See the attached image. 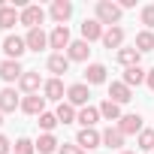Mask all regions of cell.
<instances>
[{
	"label": "cell",
	"instance_id": "6da1fadb",
	"mask_svg": "<svg viewBox=\"0 0 154 154\" xmlns=\"http://www.w3.org/2000/svg\"><path fill=\"white\" fill-rule=\"evenodd\" d=\"M97 15V21L100 24H109V27H118V21H121V6L118 3H112V0H97V9H94Z\"/></svg>",
	"mask_w": 154,
	"mask_h": 154
},
{
	"label": "cell",
	"instance_id": "7a4b0ae2",
	"mask_svg": "<svg viewBox=\"0 0 154 154\" xmlns=\"http://www.w3.org/2000/svg\"><path fill=\"white\" fill-rule=\"evenodd\" d=\"M69 27L66 24H54V30L48 33V48H54V54H63V48H69Z\"/></svg>",
	"mask_w": 154,
	"mask_h": 154
},
{
	"label": "cell",
	"instance_id": "3957f363",
	"mask_svg": "<svg viewBox=\"0 0 154 154\" xmlns=\"http://www.w3.org/2000/svg\"><path fill=\"white\" fill-rule=\"evenodd\" d=\"M42 21H45V9H42V6H36V3H27V6L21 9V24H24L27 30H33V27H42Z\"/></svg>",
	"mask_w": 154,
	"mask_h": 154
},
{
	"label": "cell",
	"instance_id": "277c9868",
	"mask_svg": "<svg viewBox=\"0 0 154 154\" xmlns=\"http://www.w3.org/2000/svg\"><path fill=\"white\" fill-rule=\"evenodd\" d=\"M27 51V42H24V36H6L3 39V54H6V60H21V54Z\"/></svg>",
	"mask_w": 154,
	"mask_h": 154
},
{
	"label": "cell",
	"instance_id": "5b68a950",
	"mask_svg": "<svg viewBox=\"0 0 154 154\" xmlns=\"http://www.w3.org/2000/svg\"><path fill=\"white\" fill-rule=\"evenodd\" d=\"M88 97H91V88L85 85V82H75V85H69L66 88V103L69 106H88Z\"/></svg>",
	"mask_w": 154,
	"mask_h": 154
},
{
	"label": "cell",
	"instance_id": "8992f818",
	"mask_svg": "<svg viewBox=\"0 0 154 154\" xmlns=\"http://www.w3.org/2000/svg\"><path fill=\"white\" fill-rule=\"evenodd\" d=\"M75 145L85 148V151H94V148L103 145V133H97L94 127H85V130H79V136H75Z\"/></svg>",
	"mask_w": 154,
	"mask_h": 154
},
{
	"label": "cell",
	"instance_id": "52a82bcc",
	"mask_svg": "<svg viewBox=\"0 0 154 154\" xmlns=\"http://www.w3.org/2000/svg\"><path fill=\"white\" fill-rule=\"evenodd\" d=\"M124 136H136V133H142L145 127H142V115L139 112H130V115H121V121L115 124Z\"/></svg>",
	"mask_w": 154,
	"mask_h": 154
},
{
	"label": "cell",
	"instance_id": "ba28073f",
	"mask_svg": "<svg viewBox=\"0 0 154 154\" xmlns=\"http://www.w3.org/2000/svg\"><path fill=\"white\" fill-rule=\"evenodd\" d=\"M45 103H48V100H45L42 94H27V97L21 100V112H24V115H33V118H39V115L45 112Z\"/></svg>",
	"mask_w": 154,
	"mask_h": 154
},
{
	"label": "cell",
	"instance_id": "9c48e42d",
	"mask_svg": "<svg viewBox=\"0 0 154 154\" xmlns=\"http://www.w3.org/2000/svg\"><path fill=\"white\" fill-rule=\"evenodd\" d=\"M42 85H45V82L39 79V72H33V69H24V75L18 79V88H21L24 94H39Z\"/></svg>",
	"mask_w": 154,
	"mask_h": 154
},
{
	"label": "cell",
	"instance_id": "30bf717a",
	"mask_svg": "<svg viewBox=\"0 0 154 154\" xmlns=\"http://www.w3.org/2000/svg\"><path fill=\"white\" fill-rule=\"evenodd\" d=\"M24 42H27V51H42V48L48 45V33H45L42 27H33V30H27Z\"/></svg>",
	"mask_w": 154,
	"mask_h": 154
},
{
	"label": "cell",
	"instance_id": "8fae6325",
	"mask_svg": "<svg viewBox=\"0 0 154 154\" xmlns=\"http://www.w3.org/2000/svg\"><path fill=\"white\" fill-rule=\"evenodd\" d=\"M42 97H45V100H57V103H63V97H66L63 82H60V79H45V85H42Z\"/></svg>",
	"mask_w": 154,
	"mask_h": 154
},
{
	"label": "cell",
	"instance_id": "7c38bea8",
	"mask_svg": "<svg viewBox=\"0 0 154 154\" xmlns=\"http://www.w3.org/2000/svg\"><path fill=\"white\" fill-rule=\"evenodd\" d=\"M15 24H21V12H18L15 6L0 3V27H3V30H12Z\"/></svg>",
	"mask_w": 154,
	"mask_h": 154
},
{
	"label": "cell",
	"instance_id": "4fadbf2b",
	"mask_svg": "<svg viewBox=\"0 0 154 154\" xmlns=\"http://www.w3.org/2000/svg\"><path fill=\"white\" fill-rule=\"evenodd\" d=\"M48 15H51L57 24H66L69 15H72V3H69V0H54L51 9H48Z\"/></svg>",
	"mask_w": 154,
	"mask_h": 154
},
{
	"label": "cell",
	"instance_id": "5bb4252c",
	"mask_svg": "<svg viewBox=\"0 0 154 154\" xmlns=\"http://www.w3.org/2000/svg\"><path fill=\"white\" fill-rule=\"evenodd\" d=\"M69 63H72V60H69L66 54H51V57L45 60V66H48V72H51V79H60V75L69 69Z\"/></svg>",
	"mask_w": 154,
	"mask_h": 154
},
{
	"label": "cell",
	"instance_id": "9a60e30c",
	"mask_svg": "<svg viewBox=\"0 0 154 154\" xmlns=\"http://www.w3.org/2000/svg\"><path fill=\"white\" fill-rule=\"evenodd\" d=\"M21 75H24L21 60H3V63H0V79H3V82H18Z\"/></svg>",
	"mask_w": 154,
	"mask_h": 154
},
{
	"label": "cell",
	"instance_id": "2e32d148",
	"mask_svg": "<svg viewBox=\"0 0 154 154\" xmlns=\"http://www.w3.org/2000/svg\"><path fill=\"white\" fill-rule=\"evenodd\" d=\"M103 33H106V30H103V24H100L97 18H85V21H82V39H85V42L103 39Z\"/></svg>",
	"mask_w": 154,
	"mask_h": 154
},
{
	"label": "cell",
	"instance_id": "e0dca14e",
	"mask_svg": "<svg viewBox=\"0 0 154 154\" xmlns=\"http://www.w3.org/2000/svg\"><path fill=\"white\" fill-rule=\"evenodd\" d=\"M118 63L124 66V69H130V66H139V60H142V51L136 48V45H130V48H118Z\"/></svg>",
	"mask_w": 154,
	"mask_h": 154
},
{
	"label": "cell",
	"instance_id": "ac0fdd59",
	"mask_svg": "<svg viewBox=\"0 0 154 154\" xmlns=\"http://www.w3.org/2000/svg\"><path fill=\"white\" fill-rule=\"evenodd\" d=\"M109 100L118 103V106H124V103L133 100V91H130L124 82H112V85H109Z\"/></svg>",
	"mask_w": 154,
	"mask_h": 154
},
{
	"label": "cell",
	"instance_id": "d6986e66",
	"mask_svg": "<svg viewBox=\"0 0 154 154\" xmlns=\"http://www.w3.org/2000/svg\"><path fill=\"white\" fill-rule=\"evenodd\" d=\"M15 109H21V100H18V94H15V88H3L0 91V112H15Z\"/></svg>",
	"mask_w": 154,
	"mask_h": 154
},
{
	"label": "cell",
	"instance_id": "ffe728a7",
	"mask_svg": "<svg viewBox=\"0 0 154 154\" xmlns=\"http://www.w3.org/2000/svg\"><path fill=\"white\" fill-rule=\"evenodd\" d=\"M66 57H69V60H88V57H91V42H85V39H75V42H69V48H66Z\"/></svg>",
	"mask_w": 154,
	"mask_h": 154
},
{
	"label": "cell",
	"instance_id": "44dd1931",
	"mask_svg": "<svg viewBox=\"0 0 154 154\" xmlns=\"http://www.w3.org/2000/svg\"><path fill=\"white\" fill-rule=\"evenodd\" d=\"M106 66L103 63H88V69H85V85L91 88V85H103L106 82Z\"/></svg>",
	"mask_w": 154,
	"mask_h": 154
},
{
	"label": "cell",
	"instance_id": "7402d4cb",
	"mask_svg": "<svg viewBox=\"0 0 154 154\" xmlns=\"http://www.w3.org/2000/svg\"><path fill=\"white\" fill-rule=\"evenodd\" d=\"M145 75H148V69H142V66H130V69H124V85L127 88H139V85H145Z\"/></svg>",
	"mask_w": 154,
	"mask_h": 154
},
{
	"label": "cell",
	"instance_id": "603a6c76",
	"mask_svg": "<svg viewBox=\"0 0 154 154\" xmlns=\"http://www.w3.org/2000/svg\"><path fill=\"white\" fill-rule=\"evenodd\" d=\"M100 118H103L100 115V106H85V109H79V118H75V121H79L82 130H85V127H94Z\"/></svg>",
	"mask_w": 154,
	"mask_h": 154
},
{
	"label": "cell",
	"instance_id": "cb8c5ba5",
	"mask_svg": "<svg viewBox=\"0 0 154 154\" xmlns=\"http://www.w3.org/2000/svg\"><path fill=\"white\" fill-rule=\"evenodd\" d=\"M103 45L106 48H124V27H106Z\"/></svg>",
	"mask_w": 154,
	"mask_h": 154
},
{
	"label": "cell",
	"instance_id": "d4e9b609",
	"mask_svg": "<svg viewBox=\"0 0 154 154\" xmlns=\"http://www.w3.org/2000/svg\"><path fill=\"white\" fill-rule=\"evenodd\" d=\"M36 151L39 154H54V151H60V142L54 139V133H42L36 139Z\"/></svg>",
	"mask_w": 154,
	"mask_h": 154
},
{
	"label": "cell",
	"instance_id": "484cf974",
	"mask_svg": "<svg viewBox=\"0 0 154 154\" xmlns=\"http://www.w3.org/2000/svg\"><path fill=\"white\" fill-rule=\"evenodd\" d=\"M124 139H127V136H124L118 127H106V130H103V145H106V148H121Z\"/></svg>",
	"mask_w": 154,
	"mask_h": 154
},
{
	"label": "cell",
	"instance_id": "4316f807",
	"mask_svg": "<svg viewBox=\"0 0 154 154\" xmlns=\"http://www.w3.org/2000/svg\"><path fill=\"white\" fill-rule=\"evenodd\" d=\"M54 115H57V121H60V124H72L75 118H79V112H75V106H69L66 100H63V103H57Z\"/></svg>",
	"mask_w": 154,
	"mask_h": 154
},
{
	"label": "cell",
	"instance_id": "83f0119b",
	"mask_svg": "<svg viewBox=\"0 0 154 154\" xmlns=\"http://www.w3.org/2000/svg\"><path fill=\"white\" fill-rule=\"evenodd\" d=\"M100 115H103L106 121H121V106H118V103H112V100L106 97V100L100 103Z\"/></svg>",
	"mask_w": 154,
	"mask_h": 154
},
{
	"label": "cell",
	"instance_id": "f1b7e54d",
	"mask_svg": "<svg viewBox=\"0 0 154 154\" xmlns=\"http://www.w3.org/2000/svg\"><path fill=\"white\" fill-rule=\"evenodd\" d=\"M136 48L145 54V51H154V33L151 30H139L136 33Z\"/></svg>",
	"mask_w": 154,
	"mask_h": 154
},
{
	"label": "cell",
	"instance_id": "f546056e",
	"mask_svg": "<svg viewBox=\"0 0 154 154\" xmlns=\"http://www.w3.org/2000/svg\"><path fill=\"white\" fill-rule=\"evenodd\" d=\"M36 124H39V130H42V133H51V130H54L60 121H57V115H54V112H42Z\"/></svg>",
	"mask_w": 154,
	"mask_h": 154
},
{
	"label": "cell",
	"instance_id": "4dcf8cb0",
	"mask_svg": "<svg viewBox=\"0 0 154 154\" xmlns=\"http://www.w3.org/2000/svg\"><path fill=\"white\" fill-rule=\"evenodd\" d=\"M136 145H139L142 151H154V130H151V127H145V130L139 133V139H136Z\"/></svg>",
	"mask_w": 154,
	"mask_h": 154
},
{
	"label": "cell",
	"instance_id": "1f68e13d",
	"mask_svg": "<svg viewBox=\"0 0 154 154\" xmlns=\"http://www.w3.org/2000/svg\"><path fill=\"white\" fill-rule=\"evenodd\" d=\"M139 18H142L145 30H151V27H154V3H145V6H142V12H139Z\"/></svg>",
	"mask_w": 154,
	"mask_h": 154
},
{
	"label": "cell",
	"instance_id": "d6a6232c",
	"mask_svg": "<svg viewBox=\"0 0 154 154\" xmlns=\"http://www.w3.org/2000/svg\"><path fill=\"white\" fill-rule=\"evenodd\" d=\"M33 151H36V142H30V139H24V136L15 142V154H33Z\"/></svg>",
	"mask_w": 154,
	"mask_h": 154
},
{
	"label": "cell",
	"instance_id": "836d02e7",
	"mask_svg": "<svg viewBox=\"0 0 154 154\" xmlns=\"http://www.w3.org/2000/svg\"><path fill=\"white\" fill-rule=\"evenodd\" d=\"M57 154H85V148H79V145H75V142H63Z\"/></svg>",
	"mask_w": 154,
	"mask_h": 154
},
{
	"label": "cell",
	"instance_id": "e575fe53",
	"mask_svg": "<svg viewBox=\"0 0 154 154\" xmlns=\"http://www.w3.org/2000/svg\"><path fill=\"white\" fill-rule=\"evenodd\" d=\"M0 154H12V142H9L3 133H0Z\"/></svg>",
	"mask_w": 154,
	"mask_h": 154
},
{
	"label": "cell",
	"instance_id": "d590c367",
	"mask_svg": "<svg viewBox=\"0 0 154 154\" xmlns=\"http://www.w3.org/2000/svg\"><path fill=\"white\" fill-rule=\"evenodd\" d=\"M145 85L154 91V66H151V69H148V75H145Z\"/></svg>",
	"mask_w": 154,
	"mask_h": 154
},
{
	"label": "cell",
	"instance_id": "8d00e7d4",
	"mask_svg": "<svg viewBox=\"0 0 154 154\" xmlns=\"http://www.w3.org/2000/svg\"><path fill=\"white\" fill-rule=\"evenodd\" d=\"M118 6H121V12H124V9H133V6H136V0H121Z\"/></svg>",
	"mask_w": 154,
	"mask_h": 154
},
{
	"label": "cell",
	"instance_id": "74e56055",
	"mask_svg": "<svg viewBox=\"0 0 154 154\" xmlns=\"http://www.w3.org/2000/svg\"><path fill=\"white\" fill-rule=\"evenodd\" d=\"M0 127H3V112H0Z\"/></svg>",
	"mask_w": 154,
	"mask_h": 154
},
{
	"label": "cell",
	"instance_id": "f35d334b",
	"mask_svg": "<svg viewBox=\"0 0 154 154\" xmlns=\"http://www.w3.org/2000/svg\"><path fill=\"white\" fill-rule=\"evenodd\" d=\"M121 154H133V151H121Z\"/></svg>",
	"mask_w": 154,
	"mask_h": 154
},
{
	"label": "cell",
	"instance_id": "ab89813d",
	"mask_svg": "<svg viewBox=\"0 0 154 154\" xmlns=\"http://www.w3.org/2000/svg\"><path fill=\"white\" fill-rule=\"evenodd\" d=\"M12 154H15V151H12Z\"/></svg>",
	"mask_w": 154,
	"mask_h": 154
},
{
	"label": "cell",
	"instance_id": "60d3db41",
	"mask_svg": "<svg viewBox=\"0 0 154 154\" xmlns=\"http://www.w3.org/2000/svg\"><path fill=\"white\" fill-rule=\"evenodd\" d=\"M151 154H154V151H151Z\"/></svg>",
	"mask_w": 154,
	"mask_h": 154
}]
</instances>
